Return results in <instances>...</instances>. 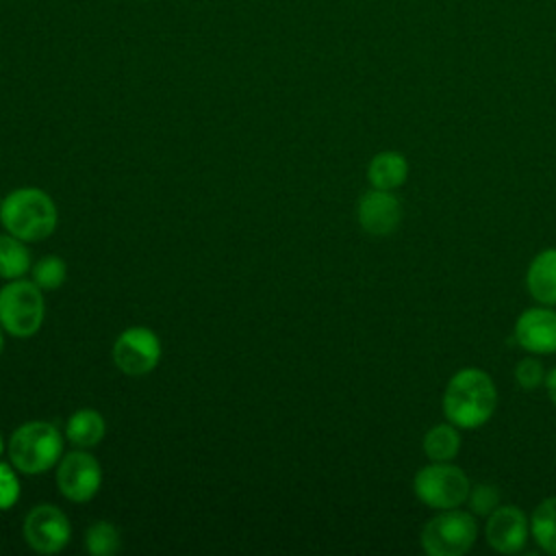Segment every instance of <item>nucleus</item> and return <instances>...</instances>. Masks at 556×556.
I'll use <instances>...</instances> for the list:
<instances>
[{"instance_id":"obj_15","label":"nucleus","mask_w":556,"mask_h":556,"mask_svg":"<svg viewBox=\"0 0 556 556\" xmlns=\"http://www.w3.org/2000/svg\"><path fill=\"white\" fill-rule=\"evenodd\" d=\"M106 434L104 417L93 408H78L65 424V437L74 447H93Z\"/></svg>"},{"instance_id":"obj_20","label":"nucleus","mask_w":556,"mask_h":556,"mask_svg":"<svg viewBox=\"0 0 556 556\" xmlns=\"http://www.w3.org/2000/svg\"><path fill=\"white\" fill-rule=\"evenodd\" d=\"M33 282L37 287H41L43 291H52V289H59L65 278H67V265L61 256L56 254H48V256H41L35 265H33Z\"/></svg>"},{"instance_id":"obj_18","label":"nucleus","mask_w":556,"mask_h":556,"mask_svg":"<svg viewBox=\"0 0 556 556\" xmlns=\"http://www.w3.org/2000/svg\"><path fill=\"white\" fill-rule=\"evenodd\" d=\"M530 534L543 552L556 554V495L545 497L534 508L530 517Z\"/></svg>"},{"instance_id":"obj_4","label":"nucleus","mask_w":556,"mask_h":556,"mask_svg":"<svg viewBox=\"0 0 556 556\" xmlns=\"http://www.w3.org/2000/svg\"><path fill=\"white\" fill-rule=\"evenodd\" d=\"M43 289L33 280L15 278L0 289V324L7 334L28 339L39 332L46 319Z\"/></svg>"},{"instance_id":"obj_10","label":"nucleus","mask_w":556,"mask_h":556,"mask_svg":"<svg viewBox=\"0 0 556 556\" xmlns=\"http://www.w3.org/2000/svg\"><path fill=\"white\" fill-rule=\"evenodd\" d=\"M530 534V519L526 513L510 504H500L486 519V543L500 554H517L523 549Z\"/></svg>"},{"instance_id":"obj_14","label":"nucleus","mask_w":556,"mask_h":556,"mask_svg":"<svg viewBox=\"0 0 556 556\" xmlns=\"http://www.w3.org/2000/svg\"><path fill=\"white\" fill-rule=\"evenodd\" d=\"M406 178H408V161L402 152H395V150L378 152L367 165V180L374 189L393 191L402 187Z\"/></svg>"},{"instance_id":"obj_22","label":"nucleus","mask_w":556,"mask_h":556,"mask_svg":"<svg viewBox=\"0 0 556 556\" xmlns=\"http://www.w3.org/2000/svg\"><path fill=\"white\" fill-rule=\"evenodd\" d=\"M515 382L521 387V389H539L543 382H545V369H543V363L534 356H528V358H521L517 365H515Z\"/></svg>"},{"instance_id":"obj_19","label":"nucleus","mask_w":556,"mask_h":556,"mask_svg":"<svg viewBox=\"0 0 556 556\" xmlns=\"http://www.w3.org/2000/svg\"><path fill=\"white\" fill-rule=\"evenodd\" d=\"M85 549L93 556H113L122 549L119 530L111 521H96L85 532Z\"/></svg>"},{"instance_id":"obj_2","label":"nucleus","mask_w":556,"mask_h":556,"mask_svg":"<svg viewBox=\"0 0 556 556\" xmlns=\"http://www.w3.org/2000/svg\"><path fill=\"white\" fill-rule=\"evenodd\" d=\"M59 222L54 200L39 187L13 189L0 202V224L4 230L26 243L48 239Z\"/></svg>"},{"instance_id":"obj_8","label":"nucleus","mask_w":556,"mask_h":556,"mask_svg":"<svg viewBox=\"0 0 556 556\" xmlns=\"http://www.w3.org/2000/svg\"><path fill=\"white\" fill-rule=\"evenodd\" d=\"M111 356L122 374L146 376L161 361V339L146 326H130L117 334Z\"/></svg>"},{"instance_id":"obj_13","label":"nucleus","mask_w":556,"mask_h":556,"mask_svg":"<svg viewBox=\"0 0 556 556\" xmlns=\"http://www.w3.org/2000/svg\"><path fill=\"white\" fill-rule=\"evenodd\" d=\"M526 287L539 304L556 306V248H547L530 261Z\"/></svg>"},{"instance_id":"obj_21","label":"nucleus","mask_w":556,"mask_h":556,"mask_svg":"<svg viewBox=\"0 0 556 556\" xmlns=\"http://www.w3.org/2000/svg\"><path fill=\"white\" fill-rule=\"evenodd\" d=\"M473 515L489 517L500 506V491L493 484H473L467 495Z\"/></svg>"},{"instance_id":"obj_5","label":"nucleus","mask_w":556,"mask_h":556,"mask_svg":"<svg viewBox=\"0 0 556 556\" xmlns=\"http://www.w3.org/2000/svg\"><path fill=\"white\" fill-rule=\"evenodd\" d=\"M469 489L471 484L467 473L450 460H430L413 478L415 495L437 510L458 508L467 502Z\"/></svg>"},{"instance_id":"obj_17","label":"nucleus","mask_w":556,"mask_h":556,"mask_svg":"<svg viewBox=\"0 0 556 556\" xmlns=\"http://www.w3.org/2000/svg\"><path fill=\"white\" fill-rule=\"evenodd\" d=\"M30 269V250L26 241L13 235H0V278L15 280Z\"/></svg>"},{"instance_id":"obj_12","label":"nucleus","mask_w":556,"mask_h":556,"mask_svg":"<svg viewBox=\"0 0 556 556\" xmlns=\"http://www.w3.org/2000/svg\"><path fill=\"white\" fill-rule=\"evenodd\" d=\"M358 224L365 232L384 237L395 232L402 222V204L393 191L384 189H369L361 195L356 206Z\"/></svg>"},{"instance_id":"obj_7","label":"nucleus","mask_w":556,"mask_h":556,"mask_svg":"<svg viewBox=\"0 0 556 556\" xmlns=\"http://www.w3.org/2000/svg\"><path fill=\"white\" fill-rule=\"evenodd\" d=\"M102 484V467L100 460L85 452L83 447H76L74 452H67L56 463V489L59 493L76 504H85L100 491Z\"/></svg>"},{"instance_id":"obj_1","label":"nucleus","mask_w":556,"mask_h":556,"mask_svg":"<svg viewBox=\"0 0 556 556\" xmlns=\"http://www.w3.org/2000/svg\"><path fill=\"white\" fill-rule=\"evenodd\" d=\"M441 404L450 424L456 428L473 430L493 417L497 406V389L486 371L478 367H465L450 378Z\"/></svg>"},{"instance_id":"obj_26","label":"nucleus","mask_w":556,"mask_h":556,"mask_svg":"<svg viewBox=\"0 0 556 556\" xmlns=\"http://www.w3.org/2000/svg\"><path fill=\"white\" fill-rule=\"evenodd\" d=\"M4 450H7V445H4V439H2V434H0V456L4 454Z\"/></svg>"},{"instance_id":"obj_11","label":"nucleus","mask_w":556,"mask_h":556,"mask_svg":"<svg viewBox=\"0 0 556 556\" xmlns=\"http://www.w3.org/2000/svg\"><path fill=\"white\" fill-rule=\"evenodd\" d=\"M515 341L530 354H556V311L552 306L526 308L515 321Z\"/></svg>"},{"instance_id":"obj_16","label":"nucleus","mask_w":556,"mask_h":556,"mask_svg":"<svg viewBox=\"0 0 556 556\" xmlns=\"http://www.w3.org/2000/svg\"><path fill=\"white\" fill-rule=\"evenodd\" d=\"M424 454L428 460H452L460 450V434L454 424H437L424 434Z\"/></svg>"},{"instance_id":"obj_24","label":"nucleus","mask_w":556,"mask_h":556,"mask_svg":"<svg viewBox=\"0 0 556 556\" xmlns=\"http://www.w3.org/2000/svg\"><path fill=\"white\" fill-rule=\"evenodd\" d=\"M545 389H547V395H549V402L556 406V367H552L547 374H545Z\"/></svg>"},{"instance_id":"obj_3","label":"nucleus","mask_w":556,"mask_h":556,"mask_svg":"<svg viewBox=\"0 0 556 556\" xmlns=\"http://www.w3.org/2000/svg\"><path fill=\"white\" fill-rule=\"evenodd\" d=\"M63 437L50 421H26L17 426L9 439V460L26 476H39L61 460Z\"/></svg>"},{"instance_id":"obj_6","label":"nucleus","mask_w":556,"mask_h":556,"mask_svg":"<svg viewBox=\"0 0 556 556\" xmlns=\"http://www.w3.org/2000/svg\"><path fill=\"white\" fill-rule=\"evenodd\" d=\"M478 539L473 515L458 508H447L428 519L421 528V547L430 556H463Z\"/></svg>"},{"instance_id":"obj_25","label":"nucleus","mask_w":556,"mask_h":556,"mask_svg":"<svg viewBox=\"0 0 556 556\" xmlns=\"http://www.w3.org/2000/svg\"><path fill=\"white\" fill-rule=\"evenodd\" d=\"M4 328H2V324H0V354H2V348H4Z\"/></svg>"},{"instance_id":"obj_9","label":"nucleus","mask_w":556,"mask_h":556,"mask_svg":"<svg viewBox=\"0 0 556 556\" xmlns=\"http://www.w3.org/2000/svg\"><path fill=\"white\" fill-rule=\"evenodd\" d=\"M22 534L37 554H56L67 547L72 539V523L59 506L37 504L26 513Z\"/></svg>"},{"instance_id":"obj_23","label":"nucleus","mask_w":556,"mask_h":556,"mask_svg":"<svg viewBox=\"0 0 556 556\" xmlns=\"http://www.w3.org/2000/svg\"><path fill=\"white\" fill-rule=\"evenodd\" d=\"M20 478L17 469L0 460V510H9L20 500Z\"/></svg>"}]
</instances>
